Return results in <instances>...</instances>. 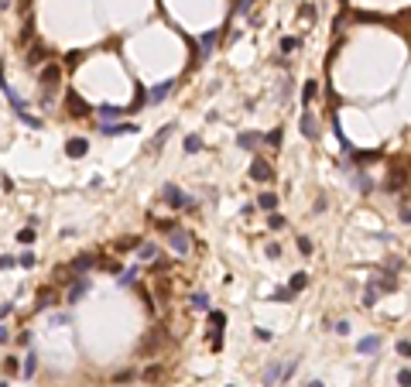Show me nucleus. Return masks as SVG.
<instances>
[{
	"label": "nucleus",
	"instance_id": "27",
	"mask_svg": "<svg viewBox=\"0 0 411 387\" xmlns=\"http://www.w3.org/2000/svg\"><path fill=\"white\" fill-rule=\"evenodd\" d=\"M267 226H271V230H285V216L271 213V219H267Z\"/></svg>",
	"mask_w": 411,
	"mask_h": 387
},
{
	"label": "nucleus",
	"instance_id": "28",
	"mask_svg": "<svg viewBox=\"0 0 411 387\" xmlns=\"http://www.w3.org/2000/svg\"><path fill=\"white\" fill-rule=\"evenodd\" d=\"M172 134V123H168V127H161V131H158L155 134V148H161V144H165V137Z\"/></svg>",
	"mask_w": 411,
	"mask_h": 387
},
{
	"label": "nucleus",
	"instance_id": "3",
	"mask_svg": "<svg viewBox=\"0 0 411 387\" xmlns=\"http://www.w3.org/2000/svg\"><path fill=\"white\" fill-rule=\"evenodd\" d=\"M165 199H168V206H175V209H189V206H192V199L185 192H178L175 185H165Z\"/></svg>",
	"mask_w": 411,
	"mask_h": 387
},
{
	"label": "nucleus",
	"instance_id": "22",
	"mask_svg": "<svg viewBox=\"0 0 411 387\" xmlns=\"http://www.w3.org/2000/svg\"><path fill=\"white\" fill-rule=\"evenodd\" d=\"M35 370H38V356H35V353H28V356H24V377H31Z\"/></svg>",
	"mask_w": 411,
	"mask_h": 387
},
{
	"label": "nucleus",
	"instance_id": "21",
	"mask_svg": "<svg viewBox=\"0 0 411 387\" xmlns=\"http://www.w3.org/2000/svg\"><path fill=\"white\" fill-rule=\"evenodd\" d=\"M260 141H264L260 134H240V148H257Z\"/></svg>",
	"mask_w": 411,
	"mask_h": 387
},
{
	"label": "nucleus",
	"instance_id": "11",
	"mask_svg": "<svg viewBox=\"0 0 411 387\" xmlns=\"http://www.w3.org/2000/svg\"><path fill=\"white\" fill-rule=\"evenodd\" d=\"M172 89H175V82H161V86H155V89L148 93V103H161V99L168 96Z\"/></svg>",
	"mask_w": 411,
	"mask_h": 387
},
{
	"label": "nucleus",
	"instance_id": "8",
	"mask_svg": "<svg viewBox=\"0 0 411 387\" xmlns=\"http://www.w3.org/2000/svg\"><path fill=\"white\" fill-rule=\"evenodd\" d=\"M86 291H89V278H76V285H72V291L65 295V305H76V302L82 298V295H86Z\"/></svg>",
	"mask_w": 411,
	"mask_h": 387
},
{
	"label": "nucleus",
	"instance_id": "32",
	"mask_svg": "<svg viewBox=\"0 0 411 387\" xmlns=\"http://www.w3.org/2000/svg\"><path fill=\"white\" fill-rule=\"evenodd\" d=\"M144 380H151V384H155V380H161V370H158V367H148V370H144Z\"/></svg>",
	"mask_w": 411,
	"mask_h": 387
},
{
	"label": "nucleus",
	"instance_id": "34",
	"mask_svg": "<svg viewBox=\"0 0 411 387\" xmlns=\"http://www.w3.org/2000/svg\"><path fill=\"white\" fill-rule=\"evenodd\" d=\"M264 141H267V144H271V148H278V144H281V131H271V134L264 137Z\"/></svg>",
	"mask_w": 411,
	"mask_h": 387
},
{
	"label": "nucleus",
	"instance_id": "40",
	"mask_svg": "<svg viewBox=\"0 0 411 387\" xmlns=\"http://www.w3.org/2000/svg\"><path fill=\"white\" fill-rule=\"evenodd\" d=\"M336 332H339V336H346V332H350V322H346V319H343V322H336Z\"/></svg>",
	"mask_w": 411,
	"mask_h": 387
},
{
	"label": "nucleus",
	"instance_id": "5",
	"mask_svg": "<svg viewBox=\"0 0 411 387\" xmlns=\"http://www.w3.org/2000/svg\"><path fill=\"white\" fill-rule=\"evenodd\" d=\"M168 240H172V250H178V253H189V243H192L189 230H182V226H178V230H172V236H168Z\"/></svg>",
	"mask_w": 411,
	"mask_h": 387
},
{
	"label": "nucleus",
	"instance_id": "9",
	"mask_svg": "<svg viewBox=\"0 0 411 387\" xmlns=\"http://www.w3.org/2000/svg\"><path fill=\"white\" fill-rule=\"evenodd\" d=\"M216 38H219V31H206V35L199 38V55H202V58H209V52H213Z\"/></svg>",
	"mask_w": 411,
	"mask_h": 387
},
{
	"label": "nucleus",
	"instance_id": "31",
	"mask_svg": "<svg viewBox=\"0 0 411 387\" xmlns=\"http://www.w3.org/2000/svg\"><path fill=\"white\" fill-rule=\"evenodd\" d=\"M18 240H21V243H31V240H35V226H28V230H21V233H18Z\"/></svg>",
	"mask_w": 411,
	"mask_h": 387
},
{
	"label": "nucleus",
	"instance_id": "23",
	"mask_svg": "<svg viewBox=\"0 0 411 387\" xmlns=\"http://www.w3.org/2000/svg\"><path fill=\"white\" fill-rule=\"evenodd\" d=\"M155 257H158L155 243H141V261H155Z\"/></svg>",
	"mask_w": 411,
	"mask_h": 387
},
{
	"label": "nucleus",
	"instance_id": "17",
	"mask_svg": "<svg viewBox=\"0 0 411 387\" xmlns=\"http://www.w3.org/2000/svg\"><path fill=\"white\" fill-rule=\"evenodd\" d=\"M223 326H226V315L223 312H209V329H213V336L223 332Z\"/></svg>",
	"mask_w": 411,
	"mask_h": 387
},
{
	"label": "nucleus",
	"instance_id": "4",
	"mask_svg": "<svg viewBox=\"0 0 411 387\" xmlns=\"http://www.w3.org/2000/svg\"><path fill=\"white\" fill-rule=\"evenodd\" d=\"M93 264H96V257H93V253H82V257H76V261L69 264V274H72V281H76L79 274H86L89 268H93Z\"/></svg>",
	"mask_w": 411,
	"mask_h": 387
},
{
	"label": "nucleus",
	"instance_id": "18",
	"mask_svg": "<svg viewBox=\"0 0 411 387\" xmlns=\"http://www.w3.org/2000/svg\"><path fill=\"white\" fill-rule=\"evenodd\" d=\"M377 281H370V285H367V291H363V309H370V305H377Z\"/></svg>",
	"mask_w": 411,
	"mask_h": 387
},
{
	"label": "nucleus",
	"instance_id": "41",
	"mask_svg": "<svg viewBox=\"0 0 411 387\" xmlns=\"http://www.w3.org/2000/svg\"><path fill=\"white\" fill-rule=\"evenodd\" d=\"M267 257H281V247L278 243H267Z\"/></svg>",
	"mask_w": 411,
	"mask_h": 387
},
{
	"label": "nucleus",
	"instance_id": "36",
	"mask_svg": "<svg viewBox=\"0 0 411 387\" xmlns=\"http://www.w3.org/2000/svg\"><path fill=\"white\" fill-rule=\"evenodd\" d=\"M254 336L260 339V343H267V339H271V329H260V326H257V329H254Z\"/></svg>",
	"mask_w": 411,
	"mask_h": 387
},
{
	"label": "nucleus",
	"instance_id": "14",
	"mask_svg": "<svg viewBox=\"0 0 411 387\" xmlns=\"http://www.w3.org/2000/svg\"><path fill=\"white\" fill-rule=\"evenodd\" d=\"M192 309L196 312H209V295H206V291H192Z\"/></svg>",
	"mask_w": 411,
	"mask_h": 387
},
{
	"label": "nucleus",
	"instance_id": "35",
	"mask_svg": "<svg viewBox=\"0 0 411 387\" xmlns=\"http://www.w3.org/2000/svg\"><path fill=\"white\" fill-rule=\"evenodd\" d=\"M134 278H137L134 271H127V274H120V278H117V285H120V288H123V285H130V281H134Z\"/></svg>",
	"mask_w": 411,
	"mask_h": 387
},
{
	"label": "nucleus",
	"instance_id": "29",
	"mask_svg": "<svg viewBox=\"0 0 411 387\" xmlns=\"http://www.w3.org/2000/svg\"><path fill=\"white\" fill-rule=\"evenodd\" d=\"M397 384H401V387H411V370H408V367L397 370Z\"/></svg>",
	"mask_w": 411,
	"mask_h": 387
},
{
	"label": "nucleus",
	"instance_id": "42",
	"mask_svg": "<svg viewBox=\"0 0 411 387\" xmlns=\"http://www.w3.org/2000/svg\"><path fill=\"white\" fill-rule=\"evenodd\" d=\"M401 219H404V223H411V206H404V209H401Z\"/></svg>",
	"mask_w": 411,
	"mask_h": 387
},
{
	"label": "nucleus",
	"instance_id": "25",
	"mask_svg": "<svg viewBox=\"0 0 411 387\" xmlns=\"http://www.w3.org/2000/svg\"><path fill=\"white\" fill-rule=\"evenodd\" d=\"M185 151H189V155H196V151H202V141H199L196 134H192V137H185Z\"/></svg>",
	"mask_w": 411,
	"mask_h": 387
},
{
	"label": "nucleus",
	"instance_id": "33",
	"mask_svg": "<svg viewBox=\"0 0 411 387\" xmlns=\"http://www.w3.org/2000/svg\"><path fill=\"white\" fill-rule=\"evenodd\" d=\"M254 7V0H236V14H247Z\"/></svg>",
	"mask_w": 411,
	"mask_h": 387
},
{
	"label": "nucleus",
	"instance_id": "2",
	"mask_svg": "<svg viewBox=\"0 0 411 387\" xmlns=\"http://www.w3.org/2000/svg\"><path fill=\"white\" fill-rule=\"evenodd\" d=\"M285 380V363L281 360H271L267 367H264V387H278Z\"/></svg>",
	"mask_w": 411,
	"mask_h": 387
},
{
	"label": "nucleus",
	"instance_id": "6",
	"mask_svg": "<svg viewBox=\"0 0 411 387\" xmlns=\"http://www.w3.org/2000/svg\"><path fill=\"white\" fill-rule=\"evenodd\" d=\"M271 165H267V161H264V158H254V165H250V178H254V182H271Z\"/></svg>",
	"mask_w": 411,
	"mask_h": 387
},
{
	"label": "nucleus",
	"instance_id": "10",
	"mask_svg": "<svg viewBox=\"0 0 411 387\" xmlns=\"http://www.w3.org/2000/svg\"><path fill=\"white\" fill-rule=\"evenodd\" d=\"M59 65H45V69H41V86H48V89H52V86H59Z\"/></svg>",
	"mask_w": 411,
	"mask_h": 387
},
{
	"label": "nucleus",
	"instance_id": "7",
	"mask_svg": "<svg viewBox=\"0 0 411 387\" xmlns=\"http://www.w3.org/2000/svg\"><path fill=\"white\" fill-rule=\"evenodd\" d=\"M86 151H89V141H86V137H72V141L65 144V155L69 158H86Z\"/></svg>",
	"mask_w": 411,
	"mask_h": 387
},
{
	"label": "nucleus",
	"instance_id": "38",
	"mask_svg": "<svg viewBox=\"0 0 411 387\" xmlns=\"http://www.w3.org/2000/svg\"><path fill=\"white\" fill-rule=\"evenodd\" d=\"M397 353H401V356H411V343H408V339H401V343H397Z\"/></svg>",
	"mask_w": 411,
	"mask_h": 387
},
{
	"label": "nucleus",
	"instance_id": "39",
	"mask_svg": "<svg viewBox=\"0 0 411 387\" xmlns=\"http://www.w3.org/2000/svg\"><path fill=\"white\" fill-rule=\"evenodd\" d=\"M295 291L292 288H281V291H274V298H278V302H285V298H292Z\"/></svg>",
	"mask_w": 411,
	"mask_h": 387
},
{
	"label": "nucleus",
	"instance_id": "13",
	"mask_svg": "<svg viewBox=\"0 0 411 387\" xmlns=\"http://www.w3.org/2000/svg\"><path fill=\"white\" fill-rule=\"evenodd\" d=\"M315 96H319V82H315V79H309V82L302 86V103L309 106V103H312Z\"/></svg>",
	"mask_w": 411,
	"mask_h": 387
},
{
	"label": "nucleus",
	"instance_id": "43",
	"mask_svg": "<svg viewBox=\"0 0 411 387\" xmlns=\"http://www.w3.org/2000/svg\"><path fill=\"white\" fill-rule=\"evenodd\" d=\"M305 387H322V380H309V384H305Z\"/></svg>",
	"mask_w": 411,
	"mask_h": 387
},
{
	"label": "nucleus",
	"instance_id": "15",
	"mask_svg": "<svg viewBox=\"0 0 411 387\" xmlns=\"http://www.w3.org/2000/svg\"><path fill=\"white\" fill-rule=\"evenodd\" d=\"M377 346H380V336H363V339L356 343V349H360V353H373Z\"/></svg>",
	"mask_w": 411,
	"mask_h": 387
},
{
	"label": "nucleus",
	"instance_id": "30",
	"mask_svg": "<svg viewBox=\"0 0 411 387\" xmlns=\"http://www.w3.org/2000/svg\"><path fill=\"white\" fill-rule=\"evenodd\" d=\"M4 360H7V363H4V370H7V373H18V356H4Z\"/></svg>",
	"mask_w": 411,
	"mask_h": 387
},
{
	"label": "nucleus",
	"instance_id": "19",
	"mask_svg": "<svg viewBox=\"0 0 411 387\" xmlns=\"http://www.w3.org/2000/svg\"><path fill=\"white\" fill-rule=\"evenodd\" d=\"M302 134H305V137H315V120H312V113H302Z\"/></svg>",
	"mask_w": 411,
	"mask_h": 387
},
{
	"label": "nucleus",
	"instance_id": "1",
	"mask_svg": "<svg viewBox=\"0 0 411 387\" xmlns=\"http://www.w3.org/2000/svg\"><path fill=\"white\" fill-rule=\"evenodd\" d=\"M4 96H7V103H11V106H14V113H18L21 120H24V123H28V127H41L38 120H35V116L28 113V106H24V99H21L18 93H14V86H11V82H4Z\"/></svg>",
	"mask_w": 411,
	"mask_h": 387
},
{
	"label": "nucleus",
	"instance_id": "26",
	"mask_svg": "<svg viewBox=\"0 0 411 387\" xmlns=\"http://www.w3.org/2000/svg\"><path fill=\"white\" fill-rule=\"evenodd\" d=\"M298 250H302V257H312V240L309 236H298Z\"/></svg>",
	"mask_w": 411,
	"mask_h": 387
},
{
	"label": "nucleus",
	"instance_id": "12",
	"mask_svg": "<svg viewBox=\"0 0 411 387\" xmlns=\"http://www.w3.org/2000/svg\"><path fill=\"white\" fill-rule=\"evenodd\" d=\"M257 206H260L264 213H274V209H278V195L274 192H260L257 195Z\"/></svg>",
	"mask_w": 411,
	"mask_h": 387
},
{
	"label": "nucleus",
	"instance_id": "24",
	"mask_svg": "<svg viewBox=\"0 0 411 387\" xmlns=\"http://www.w3.org/2000/svg\"><path fill=\"white\" fill-rule=\"evenodd\" d=\"M305 285H309V274H305V271H298V274L292 278V291H302Z\"/></svg>",
	"mask_w": 411,
	"mask_h": 387
},
{
	"label": "nucleus",
	"instance_id": "37",
	"mask_svg": "<svg viewBox=\"0 0 411 387\" xmlns=\"http://www.w3.org/2000/svg\"><path fill=\"white\" fill-rule=\"evenodd\" d=\"M295 45H298V38H281V52H292Z\"/></svg>",
	"mask_w": 411,
	"mask_h": 387
},
{
	"label": "nucleus",
	"instance_id": "20",
	"mask_svg": "<svg viewBox=\"0 0 411 387\" xmlns=\"http://www.w3.org/2000/svg\"><path fill=\"white\" fill-rule=\"evenodd\" d=\"M52 302H55V291H52V288H45V291H38V309H48V305H52Z\"/></svg>",
	"mask_w": 411,
	"mask_h": 387
},
{
	"label": "nucleus",
	"instance_id": "16",
	"mask_svg": "<svg viewBox=\"0 0 411 387\" xmlns=\"http://www.w3.org/2000/svg\"><path fill=\"white\" fill-rule=\"evenodd\" d=\"M96 116L103 120V123H110V120H117V116H123V110H117V106H99Z\"/></svg>",
	"mask_w": 411,
	"mask_h": 387
}]
</instances>
